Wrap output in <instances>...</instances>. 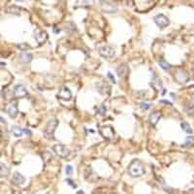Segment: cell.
Here are the masks:
<instances>
[{
    "mask_svg": "<svg viewBox=\"0 0 194 194\" xmlns=\"http://www.w3.org/2000/svg\"><path fill=\"white\" fill-rule=\"evenodd\" d=\"M128 173L131 177H141L142 175L145 174V169L144 166L141 163V161L139 160H133L129 166H128Z\"/></svg>",
    "mask_w": 194,
    "mask_h": 194,
    "instance_id": "cell-1",
    "label": "cell"
},
{
    "mask_svg": "<svg viewBox=\"0 0 194 194\" xmlns=\"http://www.w3.org/2000/svg\"><path fill=\"white\" fill-rule=\"evenodd\" d=\"M58 125V120L53 118V119H50L49 120V122L47 123V125L44 129V136L46 139L48 140H53V134H54V131H56V128Z\"/></svg>",
    "mask_w": 194,
    "mask_h": 194,
    "instance_id": "cell-2",
    "label": "cell"
},
{
    "mask_svg": "<svg viewBox=\"0 0 194 194\" xmlns=\"http://www.w3.org/2000/svg\"><path fill=\"white\" fill-rule=\"evenodd\" d=\"M53 150L56 153V155H58L61 158H66L68 157V155L70 154L69 150L64 145H61V144H57V145L53 147Z\"/></svg>",
    "mask_w": 194,
    "mask_h": 194,
    "instance_id": "cell-3",
    "label": "cell"
},
{
    "mask_svg": "<svg viewBox=\"0 0 194 194\" xmlns=\"http://www.w3.org/2000/svg\"><path fill=\"white\" fill-rule=\"evenodd\" d=\"M99 54L101 56H103L105 58H112L115 56V50L113 48H111L110 46H103L100 47L99 50Z\"/></svg>",
    "mask_w": 194,
    "mask_h": 194,
    "instance_id": "cell-4",
    "label": "cell"
},
{
    "mask_svg": "<svg viewBox=\"0 0 194 194\" xmlns=\"http://www.w3.org/2000/svg\"><path fill=\"white\" fill-rule=\"evenodd\" d=\"M154 21L155 23L157 24V26H159L160 28H165V27H167L169 25V23H170V21H169V19L166 17V16L164 15H157V16H155V18H154Z\"/></svg>",
    "mask_w": 194,
    "mask_h": 194,
    "instance_id": "cell-5",
    "label": "cell"
},
{
    "mask_svg": "<svg viewBox=\"0 0 194 194\" xmlns=\"http://www.w3.org/2000/svg\"><path fill=\"white\" fill-rule=\"evenodd\" d=\"M101 7H102V10L105 13L108 14H112V13H116L118 8L115 5L114 3H111L109 1H101Z\"/></svg>",
    "mask_w": 194,
    "mask_h": 194,
    "instance_id": "cell-6",
    "label": "cell"
},
{
    "mask_svg": "<svg viewBox=\"0 0 194 194\" xmlns=\"http://www.w3.org/2000/svg\"><path fill=\"white\" fill-rule=\"evenodd\" d=\"M58 97H59L60 99L62 100H66V101H68L72 98V93L71 91H70V89L68 87H62L60 89H59V91H58Z\"/></svg>",
    "mask_w": 194,
    "mask_h": 194,
    "instance_id": "cell-7",
    "label": "cell"
},
{
    "mask_svg": "<svg viewBox=\"0 0 194 194\" xmlns=\"http://www.w3.org/2000/svg\"><path fill=\"white\" fill-rule=\"evenodd\" d=\"M7 113L8 115H9L11 118H16V116H18V105H17V102H12L10 103L9 105L7 106Z\"/></svg>",
    "mask_w": 194,
    "mask_h": 194,
    "instance_id": "cell-8",
    "label": "cell"
},
{
    "mask_svg": "<svg viewBox=\"0 0 194 194\" xmlns=\"http://www.w3.org/2000/svg\"><path fill=\"white\" fill-rule=\"evenodd\" d=\"M14 93L17 97H19V98H23L27 95V91L24 87V85L22 84H18L16 85L14 88Z\"/></svg>",
    "mask_w": 194,
    "mask_h": 194,
    "instance_id": "cell-9",
    "label": "cell"
},
{
    "mask_svg": "<svg viewBox=\"0 0 194 194\" xmlns=\"http://www.w3.org/2000/svg\"><path fill=\"white\" fill-rule=\"evenodd\" d=\"M34 38L38 43H43L47 40V33L41 29H36L34 32Z\"/></svg>",
    "mask_w": 194,
    "mask_h": 194,
    "instance_id": "cell-10",
    "label": "cell"
},
{
    "mask_svg": "<svg viewBox=\"0 0 194 194\" xmlns=\"http://www.w3.org/2000/svg\"><path fill=\"white\" fill-rule=\"evenodd\" d=\"M100 133L103 135V137L107 138V139H112L113 136H114V130L113 128L110 126H103L100 129Z\"/></svg>",
    "mask_w": 194,
    "mask_h": 194,
    "instance_id": "cell-11",
    "label": "cell"
},
{
    "mask_svg": "<svg viewBox=\"0 0 194 194\" xmlns=\"http://www.w3.org/2000/svg\"><path fill=\"white\" fill-rule=\"evenodd\" d=\"M175 79H176L178 83H185L188 79V75L185 71L181 70V71H178L176 75H175Z\"/></svg>",
    "mask_w": 194,
    "mask_h": 194,
    "instance_id": "cell-12",
    "label": "cell"
},
{
    "mask_svg": "<svg viewBox=\"0 0 194 194\" xmlns=\"http://www.w3.org/2000/svg\"><path fill=\"white\" fill-rule=\"evenodd\" d=\"M128 72V68L125 64H122V65H119L118 68H116V74L119 78H123L124 76L126 75Z\"/></svg>",
    "mask_w": 194,
    "mask_h": 194,
    "instance_id": "cell-13",
    "label": "cell"
},
{
    "mask_svg": "<svg viewBox=\"0 0 194 194\" xmlns=\"http://www.w3.org/2000/svg\"><path fill=\"white\" fill-rule=\"evenodd\" d=\"M13 181L16 184H22L25 181V178L22 176L21 174H19V172H16L13 176Z\"/></svg>",
    "mask_w": 194,
    "mask_h": 194,
    "instance_id": "cell-14",
    "label": "cell"
},
{
    "mask_svg": "<svg viewBox=\"0 0 194 194\" xmlns=\"http://www.w3.org/2000/svg\"><path fill=\"white\" fill-rule=\"evenodd\" d=\"M161 118V114L160 113H158V112H154L150 116V122L153 124V125H155L158 121H159V119H160Z\"/></svg>",
    "mask_w": 194,
    "mask_h": 194,
    "instance_id": "cell-15",
    "label": "cell"
},
{
    "mask_svg": "<svg viewBox=\"0 0 194 194\" xmlns=\"http://www.w3.org/2000/svg\"><path fill=\"white\" fill-rule=\"evenodd\" d=\"M11 132L15 137H21L22 134L24 133V132H23V129L19 126H13L11 129Z\"/></svg>",
    "mask_w": 194,
    "mask_h": 194,
    "instance_id": "cell-16",
    "label": "cell"
},
{
    "mask_svg": "<svg viewBox=\"0 0 194 194\" xmlns=\"http://www.w3.org/2000/svg\"><path fill=\"white\" fill-rule=\"evenodd\" d=\"M19 58L22 62H30L32 60V54L30 53H22L19 56Z\"/></svg>",
    "mask_w": 194,
    "mask_h": 194,
    "instance_id": "cell-17",
    "label": "cell"
},
{
    "mask_svg": "<svg viewBox=\"0 0 194 194\" xmlns=\"http://www.w3.org/2000/svg\"><path fill=\"white\" fill-rule=\"evenodd\" d=\"M194 146V137L193 136H187L184 141V147H191Z\"/></svg>",
    "mask_w": 194,
    "mask_h": 194,
    "instance_id": "cell-18",
    "label": "cell"
},
{
    "mask_svg": "<svg viewBox=\"0 0 194 194\" xmlns=\"http://www.w3.org/2000/svg\"><path fill=\"white\" fill-rule=\"evenodd\" d=\"M1 168H0V174H1V177H7L9 175V169L6 165H4L3 163H1Z\"/></svg>",
    "mask_w": 194,
    "mask_h": 194,
    "instance_id": "cell-19",
    "label": "cell"
},
{
    "mask_svg": "<svg viewBox=\"0 0 194 194\" xmlns=\"http://www.w3.org/2000/svg\"><path fill=\"white\" fill-rule=\"evenodd\" d=\"M181 126L182 128V130H184V132H186V133H188V134H191L192 133L191 126H190L187 122H181Z\"/></svg>",
    "mask_w": 194,
    "mask_h": 194,
    "instance_id": "cell-20",
    "label": "cell"
},
{
    "mask_svg": "<svg viewBox=\"0 0 194 194\" xmlns=\"http://www.w3.org/2000/svg\"><path fill=\"white\" fill-rule=\"evenodd\" d=\"M159 66L163 69V70H165V71H170V69H171V67H170V65L167 63V62L164 60V59H160L159 60Z\"/></svg>",
    "mask_w": 194,
    "mask_h": 194,
    "instance_id": "cell-21",
    "label": "cell"
},
{
    "mask_svg": "<svg viewBox=\"0 0 194 194\" xmlns=\"http://www.w3.org/2000/svg\"><path fill=\"white\" fill-rule=\"evenodd\" d=\"M72 173H73V167L71 165H67L65 167V174L67 176H70V175H72Z\"/></svg>",
    "mask_w": 194,
    "mask_h": 194,
    "instance_id": "cell-22",
    "label": "cell"
},
{
    "mask_svg": "<svg viewBox=\"0 0 194 194\" xmlns=\"http://www.w3.org/2000/svg\"><path fill=\"white\" fill-rule=\"evenodd\" d=\"M185 111L187 114H191L193 115L194 114V104L192 105H188V108L187 107H185Z\"/></svg>",
    "mask_w": 194,
    "mask_h": 194,
    "instance_id": "cell-23",
    "label": "cell"
},
{
    "mask_svg": "<svg viewBox=\"0 0 194 194\" xmlns=\"http://www.w3.org/2000/svg\"><path fill=\"white\" fill-rule=\"evenodd\" d=\"M140 107H141L142 109H144V110H147V109H150L151 107V104L150 103H147V102H142L141 104H140Z\"/></svg>",
    "mask_w": 194,
    "mask_h": 194,
    "instance_id": "cell-24",
    "label": "cell"
},
{
    "mask_svg": "<svg viewBox=\"0 0 194 194\" xmlns=\"http://www.w3.org/2000/svg\"><path fill=\"white\" fill-rule=\"evenodd\" d=\"M107 75H108V77H109V79H110V80L113 81V83L115 84V83H116V80H115V77L112 75V73H111V72H108Z\"/></svg>",
    "mask_w": 194,
    "mask_h": 194,
    "instance_id": "cell-25",
    "label": "cell"
},
{
    "mask_svg": "<svg viewBox=\"0 0 194 194\" xmlns=\"http://www.w3.org/2000/svg\"><path fill=\"white\" fill-rule=\"evenodd\" d=\"M105 112H106V108H105L104 106H101V108L99 109V113L101 115H104Z\"/></svg>",
    "mask_w": 194,
    "mask_h": 194,
    "instance_id": "cell-26",
    "label": "cell"
},
{
    "mask_svg": "<svg viewBox=\"0 0 194 194\" xmlns=\"http://www.w3.org/2000/svg\"><path fill=\"white\" fill-rule=\"evenodd\" d=\"M66 181H67L69 184H71L72 186H74V187H76V184H73V181H72L71 180H69V178H67V180H66Z\"/></svg>",
    "mask_w": 194,
    "mask_h": 194,
    "instance_id": "cell-27",
    "label": "cell"
},
{
    "mask_svg": "<svg viewBox=\"0 0 194 194\" xmlns=\"http://www.w3.org/2000/svg\"><path fill=\"white\" fill-rule=\"evenodd\" d=\"M19 48H21L22 50H25L27 48H29V46H27V45H24V46H19Z\"/></svg>",
    "mask_w": 194,
    "mask_h": 194,
    "instance_id": "cell-28",
    "label": "cell"
},
{
    "mask_svg": "<svg viewBox=\"0 0 194 194\" xmlns=\"http://www.w3.org/2000/svg\"><path fill=\"white\" fill-rule=\"evenodd\" d=\"M23 132H24L25 134H28V135H32V132L28 129H23Z\"/></svg>",
    "mask_w": 194,
    "mask_h": 194,
    "instance_id": "cell-29",
    "label": "cell"
},
{
    "mask_svg": "<svg viewBox=\"0 0 194 194\" xmlns=\"http://www.w3.org/2000/svg\"><path fill=\"white\" fill-rule=\"evenodd\" d=\"M160 102H161V103H166V104H169V105H171V103L169 102V101H166V100H161Z\"/></svg>",
    "mask_w": 194,
    "mask_h": 194,
    "instance_id": "cell-30",
    "label": "cell"
},
{
    "mask_svg": "<svg viewBox=\"0 0 194 194\" xmlns=\"http://www.w3.org/2000/svg\"><path fill=\"white\" fill-rule=\"evenodd\" d=\"M171 96H172L173 99H176V94H174V93H171Z\"/></svg>",
    "mask_w": 194,
    "mask_h": 194,
    "instance_id": "cell-31",
    "label": "cell"
},
{
    "mask_svg": "<svg viewBox=\"0 0 194 194\" xmlns=\"http://www.w3.org/2000/svg\"><path fill=\"white\" fill-rule=\"evenodd\" d=\"M77 194H84V192L81 191V190H79V191L77 192Z\"/></svg>",
    "mask_w": 194,
    "mask_h": 194,
    "instance_id": "cell-32",
    "label": "cell"
},
{
    "mask_svg": "<svg viewBox=\"0 0 194 194\" xmlns=\"http://www.w3.org/2000/svg\"><path fill=\"white\" fill-rule=\"evenodd\" d=\"M193 68H194V63H193Z\"/></svg>",
    "mask_w": 194,
    "mask_h": 194,
    "instance_id": "cell-33",
    "label": "cell"
}]
</instances>
